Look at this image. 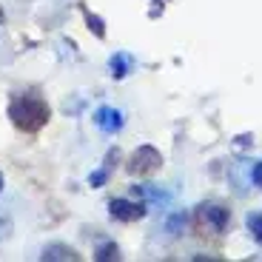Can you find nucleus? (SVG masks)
Returning a JSON list of instances; mask_svg holds the SVG:
<instances>
[{
  "label": "nucleus",
  "mask_w": 262,
  "mask_h": 262,
  "mask_svg": "<svg viewBox=\"0 0 262 262\" xmlns=\"http://www.w3.org/2000/svg\"><path fill=\"white\" fill-rule=\"evenodd\" d=\"M108 69H112V77H117V80H120V77H125V74H128L131 69H134V60H131L125 52H117L112 60H108Z\"/></svg>",
  "instance_id": "nucleus-6"
},
{
  "label": "nucleus",
  "mask_w": 262,
  "mask_h": 262,
  "mask_svg": "<svg viewBox=\"0 0 262 262\" xmlns=\"http://www.w3.org/2000/svg\"><path fill=\"white\" fill-rule=\"evenodd\" d=\"M94 123H97L100 131H105V134H114V131L123 128V112H117V108H112V105H103V108H97V114H94Z\"/></svg>",
  "instance_id": "nucleus-5"
},
{
  "label": "nucleus",
  "mask_w": 262,
  "mask_h": 262,
  "mask_svg": "<svg viewBox=\"0 0 262 262\" xmlns=\"http://www.w3.org/2000/svg\"><path fill=\"white\" fill-rule=\"evenodd\" d=\"M248 231H251V236H254L256 243L262 245V211L248 214Z\"/></svg>",
  "instance_id": "nucleus-8"
},
{
  "label": "nucleus",
  "mask_w": 262,
  "mask_h": 262,
  "mask_svg": "<svg viewBox=\"0 0 262 262\" xmlns=\"http://www.w3.org/2000/svg\"><path fill=\"white\" fill-rule=\"evenodd\" d=\"M200 223H203V228L220 234V231L228 225V208H220V205H203V208H200Z\"/></svg>",
  "instance_id": "nucleus-4"
},
{
  "label": "nucleus",
  "mask_w": 262,
  "mask_h": 262,
  "mask_svg": "<svg viewBox=\"0 0 262 262\" xmlns=\"http://www.w3.org/2000/svg\"><path fill=\"white\" fill-rule=\"evenodd\" d=\"M85 23H89V29H94V34H97V37H105L103 20H100L97 14H85Z\"/></svg>",
  "instance_id": "nucleus-9"
},
{
  "label": "nucleus",
  "mask_w": 262,
  "mask_h": 262,
  "mask_svg": "<svg viewBox=\"0 0 262 262\" xmlns=\"http://www.w3.org/2000/svg\"><path fill=\"white\" fill-rule=\"evenodd\" d=\"M163 157H160V151L154 145H140L134 154H131V163H128V171L131 174H151V171H157Z\"/></svg>",
  "instance_id": "nucleus-2"
},
{
  "label": "nucleus",
  "mask_w": 262,
  "mask_h": 262,
  "mask_svg": "<svg viewBox=\"0 0 262 262\" xmlns=\"http://www.w3.org/2000/svg\"><path fill=\"white\" fill-rule=\"evenodd\" d=\"M0 188H3V177H0Z\"/></svg>",
  "instance_id": "nucleus-13"
},
{
  "label": "nucleus",
  "mask_w": 262,
  "mask_h": 262,
  "mask_svg": "<svg viewBox=\"0 0 262 262\" xmlns=\"http://www.w3.org/2000/svg\"><path fill=\"white\" fill-rule=\"evenodd\" d=\"M108 214H112L114 220H120V223H134V220H140V216L145 214V205L131 203V200H112Z\"/></svg>",
  "instance_id": "nucleus-3"
},
{
  "label": "nucleus",
  "mask_w": 262,
  "mask_h": 262,
  "mask_svg": "<svg viewBox=\"0 0 262 262\" xmlns=\"http://www.w3.org/2000/svg\"><path fill=\"white\" fill-rule=\"evenodd\" d=\"M9 117H12V123L17 125V128L23 131H37L46 125L49 120V105L43 97H37V94H17V97H12V103H9Z\"/></svg>",
  "instance_id": "nucleus-1"
},
{
  "label": "nucleus",
  "mask_w": 262,
  "mask_h": 262,
  "mask_svg": "<svg viewBox=\"0 0 262 262\" xmlns=\"http://www.w3.org/2000/svg\"><path fill=\"white\" fill-rule=\"evenodd\" d=\"M105 177H108V174H105V171H94L92 177H89V183H92L94 188H100V185L105 183Z\"/></svg>",
  "instance_id": "nucleus-11"
},
{
  "label": "nucleus",
  "mask_w": 262,
  "mask_h": 262,
  "mask_svg": "<svg viewBox=\"0 0 262 262\" xmlns=\"http://www.w3.org/2000/svg\"><path fill=\"white\" fill-rule=\"evenodd\" d=\"M43 259H77L72 248H63V245H54V248H46L43 251Z\"/></svg>",
  "instance_id": "nucleus-7"
},
{
  "label": "nucleus",
  "mask_w": 262,
  "mask_h": 262,
  "mask_svg": "<svg viewBox=\"0 0 262 262\" xmlns=\"http://www.w3.org/2000/svg\"><path fill=\"white\" fill-rule=\"evenodd\" d=\"M254 183L262 188V163H256V165H254Z\"/></svg>",
  "instance_id": "nucleus-12"
},
{
  "label": "nucleus",
  "mask_w": 262,
  "mask_h": 262,
  "mask_svg": "<svg viewBox=\"0 0 262 262\" xmlns=\"http://www.w3.org/2000/svg\"><path fill=\"white\" fill-rule=\"evenodd\" d=\"M114 256H117V248H114V245H103L100 254H97V259H114Z\"/></svg>",
  "instance_id": "nucleus-10"
}]
</instances>
